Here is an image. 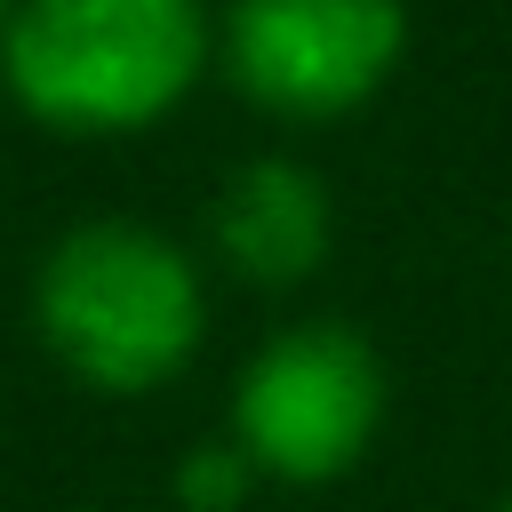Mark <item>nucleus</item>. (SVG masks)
<instances>
[{
  "mask_svg": "<svg viewBox=\"0 0 512 512\" xmlns=\"http://www.w3.org/2000/svg\"><path fill=\"white\" fill-rule=\"evenodd\" d=\"M8 16H16V0H0V40H8Z\"/></svg>",
  "mask_w": 512,
  "mask_h": 512,
  "instance_id": "7",
  "label": "nucleus"
},
{
  "mask_svg": "<svg viewBox=\"0 0 512 512\" xmlns=\"http://www.w3.org/2000/svg\"><path fill=\"white\" fill-rule=\"evenodd\" d=\"M256 480H264V472H256L248 448L224 432V440L184 448V464H176V504H184V512H240Z\"/></svg>",
  "mask_w": 512,
  "mask_h": 512,
  "instance_id": "6",
  "label": "nucleus"
},
{
  "mask_svg": "<svg viewBox=\"0 0 512 512\" xmlns=\"http://www.w3.org/2000/svg\"><path fill=\"white\" fill-rule=\"evenodd\" d=\"M504 512H512V496H504Z\"/></svg>",
  "mask_w": 512,
  "mask_h": 512,
  "instance_id": "8",
  "label": "nucleus"
},
{
  "mask_svg": "<svg viewBox=\"0 0 512 512\" xmlns=\"http://www.w3.org/2000/svg\"><path fill=\"white\" fill-rule=\"evenodd\" d=\"M208 240L216 256L256 280V288H288V280H312L328 240H336V208H328V184L288 160V152H256L240 160L216 200H208Z\"/></svg>",
  "mask_w": 512,
  "mask_h": 512,
  "instance_id": "5",
  "label": "nucleus"
},
{
  "mask_svg": "<svg viewBox=\"0 0 512 512\" xmlns=\"http://www.w3.org/2000/svg\"><path fill=\"white\" fill-rule=\"evenodd\" d=\"M224 72L272 120H344L408 56V0H224Z\"/></svg>",
  "mask_w": 512,
  "mask_h": 512,
  "instance_id": "4",
  "label": "nucleus"
},
{
  "mask_svg": "<svg viewBox=\"0 0 512 512\" xmlns=\"http://www.w3.org/2000/svg\"><path fill=\"white\" fill-rule=\"evenodd\" d=\"M384 424V360L344 320H296L256 344L232 384V440L264 480H344Z\"/></svg>",
  "mask_w": 512,
  "mask_h": 512,
  "instance_id": "3",
  "label": "nucleus"
},
{
  "mask_svg": "<svg viewBox=\"0 0 512 512\" xmlns=\"http://www.w3.org/2000/svg\"><path fill=\"white\" fill-rule=\"evenodd\" d=\"M32 328L72 384L136 400L192 368L208 336V288L168 232L136 216H88L48 240L32 272Z\"/></svg>",
  "mask_w": 512,
  "mask_h": 512,
  "instance_id": "1",
  "label": "nucleus"
},
{
  "mask_svg": "<svg viewBox=\"0 0 512 512\" xmlns=\"http://www.w3.org/2000/svg\"><path fill=\"white\" fill-rule=\"evenodd\" d=\"M208 56V0H16L0 80L56 136H136L200 88Z\"/></svg>",
  "mask_w": 512,
  "mask_h": 512,
  "instance_id": "2",
  "label": "nucleus"
}]
</instances>
